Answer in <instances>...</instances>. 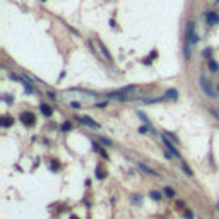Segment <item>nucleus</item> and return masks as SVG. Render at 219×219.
Returning a JSON list of instances; mask_svg holds the SVG:
<instances>
[{"instance_id": "1", "label": "nucleus", "mask_w": 219, "mask_h": 219, "mask_svg": "<svg viewBox=\"0 0 219 219\" xmlns=\"http://www.w3.org/2000/svg\"><path fill=\"white\" fill-rule=\"evenodd\" d=\"M197 34H195V24L188 22L187 24V41H185V58H190V45L197 43Z\"/></svg>"}, {"instance_id": "2", "label": "nucleus", "mask_w": 219, "mask_h": 219, "mask_svg": "<svg viewBox=\"0 0 219 219\" xmlns=\"http://www.w3.org/2000/svg\"><path fill=\"white\" fill-rule=\"evenodd\" d=\"M199 86H200L202 92H205V96H209V98H216V96H218L216 89L212 87L211 81H209L205 75H200V77H199Z\"/></svg>"}, {"instance_id": "3", "label": "nucleus", "mask_w": 219, "mask_h": 219, "mask_svg": "<svg viewBox=\"0 0 219 219\" xmlns=\"http://www.w3.org/2000/svg\"><path fill=\"white\" fill-rule=\"evenodd\" d=\"M19 120H21L26 127H33V125L36 123V116H34V113H31V111H22V113L19 115Z\"/></svg>"}, {"instance_id": "4", "label": "nucleus", "mask_w": 219, "mask_h": 219, "mask_svg": "<svg viewBox=\"0 0 219 219\" xmlns=\"http://www.w3.org/2000/svg\"><path fill=\"white\" fill-rule=\"evenodd\" d=\"M163 144H164V147H166V149H168V151H169V152H171V154L175 156V158H178V159L182 158L180 151H178L176 147H175V144H173V142H171L169 139H166V135H163Z\"/></svg>"}, {"instance_id": "5", "label": "nucleus", "mask_w": 219, "mask_h": 219, "mask_svg": "<svg viewBox=\"0 0 219 219\" xmlns=\"http://www.w3.org/2000/svg\"><path fill=\"white\" fill-rule=\"evenodd\" d=\"M75 120H77V122H81V123H82V125H86V127H91V128H99V123H96V122H94L92 118H89V116H86V115H84V116H77Z\"/></svg>"}, {"instance_id": "6", "label": "nucleus", "mask_w": 219, "mask_h": 219, "mask_svg": "<svg viewBox=\"0 0 219 219\" xmlns=\"http://www.w3.org/2000/svg\"><path fill=\"white\" fill-rule=\"evenodd\" d=\"M205 22H207L209 26L219 24V14L218 12H207V14H205Z\"/></svg>"}, {"instance_id": "7", "label": "nucleus", "mask_w": 219, "mask_h": 219, "mask_svg": "<svg viewBox=\"0 0 219 219\" xmlns=\"http://www.w3.org/2000/svg\"><path fill=\"white\" fill-rule=\"evenodd\" d=\"M164 99H169V101H176L178 99V91L176 89H168V91L164 92Z\"/></svg>"}, {"instance_id": "8", "label": "nucleus", "mask_w": 219, "mask_h": 219, "mask_svg": "<svg viewBox=\"0 0 219 219\" xmlns=\"http://www.w3.org/2000/svg\"><path fill=\"white\" fill-rule=\"evenodd\" d=\"M139 168L144 171V173H147V175H152V176H159V173L158 171H154L152 168H149L147 164H144V163H139Z\"/></svg>"}, {"instance_id": "9", "label": "nucleus", "mask_w": 219, "mask_h": 219, "mask_svg": "<svg viewBox=\"0 0 219 219\" xmlns=\"http://www.w3.org/2000/svg\"><path fill=\"white\" fill-rule=\"evenodd\" d=\"M39 110H41V113H43L45 116H52V115H53V110H52V106H50V105H45V103H41V105H39Z\"/></svg>"}, {"instance_id": "10", "label": "nucleus", "mask_w": 219, "mask_h": 219, "mask_svg": "<svg viewBox=\"0 0 219 219\" xmlns=\"http://www.w3.org/2000/svg\"><path fill=\"white\" fill-rule=\"evenodd\" d=\"M98 46H99V50H101V53L105 55V58L106 60H110V62H113V58H111V53H110L108 50H106V46L101 43V41H98Z\"/></svg>"}, {"instance_id": "11", "label": "nucleus", "mask_w": 219, "mask_h": 219, "mask_svg": "<svg viewBox=\"0 0 219 219\" xmlns=\"http://www.w3.org/2000/svg\"><path fill=\"white\" fill-rule=\"evenodd\" d=\"M96 178H98V180H105V178H106V171H105L101 166H96Z\"/></svg>"}, {"instance_id": "12", "label": "nucleus", "mask_w": 219, "mask_h": 219, "mask_svg": "<svg viewBox=\"0 0 219 219\" xmlns=\"http://www.w3.org/2000/svg\"><path fill=\"white\" fill-rule=\"evenodd\" d=\"M12 123H14V118H10V116H7V115L2 116V125H3V127H10Z\"/></svg>"}, {"instance_id": "13", "label": "nucleus", "mask_w": 219, "mask_h": 219, "mask_svg": "<svg viewBox=\"0 0 219 219\" xmlns=\"http://www.w3.org/2000/svg\"><path fill=\"white\" fill-rule=\"evenodd\" d=\"M209 69H211V72H218L219 70V65L212 60V58H209Z\"/></svg>"}, {"instance_id": "14", "label": "nucleus", "mask_w": 219, "mask_h": 219, "mask_svg": "<svg viewBox=\"0 0 219 219\" xmlns=\"http://www.w3.org/2000/svg\"><path fill=\"white\" fill-rule=\"evenodd\" d=\"M182 169H183V171H185V175H187V176H190V178L194 176V173H192V169H190V168L187 166V163H182Z\"/></svg>"}, {"instance_id": "15", "label": "nucleus", "mask_w": 219, "mask_h": 219, "mask_svg": "<svg viewBox=\"0 0 219 219\" xmlns=\"http://www.w3.org/2000/svg\"><path fill=\"white\" fill-rule=\"evenodd\" d=\"M164 195H166V197H175V190H173V188H171V187H164Z\"/></svg>"}, {"instance_id": "16", "label": "nucleus", "mask_w": 219, "mask_h": 219, "mask_svg": "<svg viewBox=\"0 0 219 219\" xmlns=\"http://www.w3.org/2000/svg\"><path fill=\"white\" fill-rule=\"evenodd\" d=\"M149 195H151V199H152V200H159V199H161V192H158V190H152Z\"/></svg>"}, {"instance_id": "17", "label": "nucleus", "mask_w": 219, "mask_h": 219, "mask_svg": "<svg viewBox=\"0 0 219 219\" xmlns=\"http://www.w3.org/2000/svg\"><path fill=\"white\" fill-rule=\"evenodd\" d=\"M70 128H72V123H70V122H63V125H62V130H63V132H69Z\"/></svg>"}, {"instance_id": "18", "label": "nucleus", "mask_w": 219, "mask_h": 219, "mask_svg": "<svg viewBox=\"0 0 219 219\" xmlns=\"http://www.w3.org/2000/svg\"><path fill=\"white\" fill-rule=\"evenodd\" d=\"M132 202L134 204H142V197L140 195H132Z\"/></svg>"}, {"instance_id": "19", "label": "nucleus", "mask_w": 219, "mask_h": 219, "mask_svg": "<svg viewBox=\"0 0 219 219\" xmlns=\"http://www.w3.org/2000/svg\"><path fill=\"white\" fill-rule=\"evenodd\" d=\"M99 140H101L105 146H108V147L111 146V140H110V139H106V137H99Z\"/></svg>"}, {"instance_id": "20", "label": "nucleus", "mask_w": 219, "mask_h": 219, "mask_svg": "<svg viewBox=\"0 0 219 219\" xmlns=\"http://www.w3.org/2000/svg\"><path fill=\"white\" fill-rule=\"evenodd\" d=\"M3 101H5V103H9V105H12V98H9V94H5V96H3Z\"/></svg>"}, {"instance_id": "21", "label": "nucleus", "mask_w": 219, "mask_h": 219, "mask_svg": "<svg viewBox=\"0 0 219 219\" xmlns=\"http://www.w3.org/2000/svg\"><path fill=\"white\" fill-rule=\"evenodd\" d=\"M211 52H212L211 48H207V50H204V56H207V58H209V56H211Z\"/></svg>"}, {"instance_id": "22", "label": "nucleus", "mask_w": 219, "mask_h": 219, "mask_svg": "<svg viewBox=\"0 0 219 219\" xmlns=\"http://www.w3.org/2000/svg\"><path fill=\"white\" fill-rule=\"evenodd\" d=\"M185 218L187 219H194V214H192L190 211H187V212H185Z\"/></svg>"}, {"instance_id": "23", "label": "nucleus", "mask_w": 219, "mask_h": 219, "mask_svg": "<svg viewBox=\"0 0 219 219\" xmlns=\"http://www.w3.org/2000/svg\"><path fill=\"white\" fill-rule=\"evenodd\" d=\"M48 98H50V99H55V101H56V94H55V92H48Z\"/></svg>"}, {"instance_id": "24", "label": "nucleus", "mask_w": 219, "mask_h": 219, "mask_svg": "<svg viewBox=\"0 0 219 219\" xmlns=\"http://www.w3.org/2000/svg\"><path fill=\"white\" fill-rule=\"evenodd\" d=\"M147 128H149V127H140V128H139V132H140V134H146Z\"/></svg>"}, {"instance_id": "25", "label": "nucleus", "mask_w": 219, "mask_h": 219, "mask_svg": "<svg viewBox=\"0 0 219 219\" xmlns=\"http://www.w3.org/2000/svg\"><path fill=\"white\" fill-rule=\"evenodd\" d=\"M96 106H98V108H105V106H106V103H98Z\"/></svg>"}, {"instance_id": "26", "label": "nucleus", "mask_w": 219, "mask_h": 219, "mask_svg": "<svg viewBox=\"0 0 219 219\" xmlns=\"http://www.w3.org/2000/svg\"><path fill=\"white\" fill-rule=\"evenodd\" d=\"M72 108H81V105H79V103H75V101H74V103H72Z\"/></svg>"}, {"instance_id": "27", "label": "nucleus", "mask_w": 219, "mask_h": 219, "mask_svg": "<svg viewBox=\"0 0 219 219\" xmlns=\"http://www.w3.org/2000/svg\"><path fill=\"white\" fill-rule=\"evenodd\" d=\"M70 219H79V218H77V216H70Z\"/></svg>"}, {"instance_id": "28", "label": "nucleus", "mask_w": 219, "mask_h": 219, "mask_svg": "<svg viewBox=\"0 0 219 219\" xmlns=\"http://www.w3.org/2000/svg\"><path fill=\"white\" fill-rule=\"evenodd\" d=\"M218 211H219V200H218Z\"/></svg>"}, {"instance_id": "29", "label": "nucleus", "mask_w": 219, "mask_h": 219, "mask_svg": "<svg viewBox=\"0 0 219 219\" xmlns=\"http://www.w3.org/2000/svg\"><path fill=\"white\" fill-rule=\"evenodd\" d=\"M41 2H46V0H41Z\"/></svg>"}, {"instance_id": "30", "label": "nucleus", "mask_w": 219, "mask_h": 219, "mask_svg": "<svg viewBox=\"0 0 219 219\" xmlns=\"http://www.w3.org/2000/svg\"><path fill=\"white\" fill-rule=\"evenodd\" d=\"M218 91H219V86H218Z\"/></svg>"}, {"instance_id": "31", "label": "nucleus", "mask_w": 219, "mask_h": 219, "mask_svg": "<svg viewBox=\"0 0 219 219\" xmlns=\"http://www.w3.org/2000/svg\"><path fill=\"white\" fill-rule=\"evenodd\" d=\"M216 2H219V0H216Z\"/></svg>"}]
</instances>
